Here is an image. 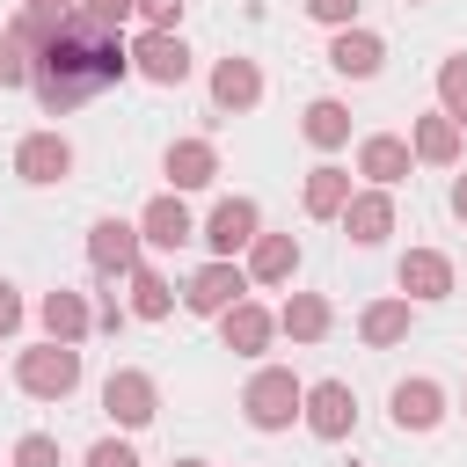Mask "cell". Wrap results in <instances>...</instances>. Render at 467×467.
<instances>
[{"mask_svg":"<svg viewBox=\"0 0 467 467\" xmlns=\"http://www.w3.org/2000/svg\"><path fill=\"white\" fill-rule=\"evenodd\" d=\"M124 73H131V44H124L117 29H95V22L73 7V22L36 51L29 88H36V102H44L51 117H66V109H80V102L109 95Z\"/></svg>","mask_w":467,"mask_h":467,"instance_id":"1","label":"cell"},{"mask_svg":"<svg viewBox=\"0 0 467 467\" xmlns=\"http://www.w3.org/2000/svg\"><path fill=\"white\" fill-rule=\"evenodd\" d=\"M15 387L36 394V401H66V394L80 387V350H73V343H36V350H22V358H15Z\"/></svg>","mask_w":467,"mask_h":467,"instance_id":"2","label":"cell"},{"mask_svg":"<svg viewBox=\"0 0 467 467\" xmlns=\"http://www.w3.org/2000/svg\"><path fill=\"white\" fill-rule=\"evenodd\" d=\"M241 409H248V423L255 431H285L299 409H306V387L285 372V365H263L255 379H248V394H241Z\"/></svg>","mask_w":467,"mask_h":467,"instance_id":"3","label":"cell"},{"mask_svg":"<svg viewBox=\"0 0 467 467\" xmlns=\"http://www.w3.org/2000/svg\"><path fill=\"white\" fill-rule=\"evenodd\" d=\"M102 409H109L124 431H139V423H153V416H161V387H153L146 372H131V365H124V372H109V379H102Z\"/></svg>","mask_w":467,"mask_h":467,"instance_id":"4","label":"cell"},{"mask_svg":"<svg viewBox=\"0 0 467 467\" xmlns=\"http://www.w3.org/2000/svg\"><path fill=\"white\" fill-rule=\"evenodd\" d=\"M131 66H139L153 88H182V73H190V51H182V36H175V29H146V36L131 44Z\"/></svg>","mask_w":467,"mask_h":467,"instance_id":"5","label":"cell"},{"mask_svg":"<svg viewBox=\"0 0 467 467\" xmlns=\"http://www.w3.org/2000/svg\"><path fill=\"white\" fill-rule=\"evenodd\" d=\"M15 175H22V182H66V175H73V146H66L58 131H29V139L15 146Z\"/></svg>","mask_w":467,"mask_h":467,"instance_id":"6","label":"cell"},{"mask_svg":"<svg viewBox=\"0 0 467 467\" xmlns=\"http://www.w3.org/2000/svg\"><path fill=\"white\" fill-rule=\"evenodd\" d=\"M241 292H248V270H234V263H204V270L190 277L182 306H190V314H226V306H241Z\"/></svg>","mask_w":467,"mask_h":467,"instance_id":"7","label":"cell"},{"mask_svg":"<svg viewBox=\"0 0 467 467\" xmlns=\"http://www.w3.org/2000/svg\"><path fill=\"white\" fill-rule=\"evenodd\" d=\"M306 431L314 438H350V416H358V394L343 387V379H321V387H306Z\"/></svg>","mask_w":467,"mask_h":467,"instance_id":"8","label":"cell"},{"mask_svg":"<svg viewBox=\"0 0 467 467\" xmlns=\"http://www.w3.org/2000/svg\"><path fill=\"white\" fill-rule=\"evenodd\" d=\"M139 226H124V219H95V234H88V263L102 270V277H117V270H139Z\"/></svg>","mask_w":467,"mask_h":467,"instance_id":"9","label":"cell"},{"mask_svg":"<svg viewBox=\"0 0 467 467\" xmlns=\"http://www.w3.org/2000/svg\"><path fill=\"white\" fill-rule=\"evenodd\" d=\"M204 241L219 248V263H234V248H255V204H248V197H226V204L204 219Z\"/></svg>","mask_w":467,"mask_h":467,"instance_id":"10","label":"cell"},{"mask_svg":"<svg viewBox=\"0 0 467 467\" xmlns=\"http://www.w3.org/2000/svg\"><path fill=\"white\" fill-rule=\"evenodd\" d=\"M343 234H350L358 248L387 241V234H394V197H387V190H365V197H350V204H343Z\"/></svg>","mask_w":467,"mask_h":467,"instance_id":"11","label":"cell"},{"mask_svg":"<svg viewBox=\"0 0 467 467\" xmlns=\"http://www.w3.org/2000/svg\"><path fill=\"white\" fill-rule=\"evenodd\" d=\"M379 58H387V44H379L372 29H336V44H328V66L350 73V80H372Z\"/></svg>","mask_w":467,"mask_h":467,"instance_id":"12","label":"cell"},{"mask_svg":"<svg viewBox=\"0 0 467 467\" xmlns=\"http://www.w3.org/2000/svg\"><path fill=\"white\" fill-rule=\"evenodd\" d=\"M212 102H219V109H255V102H263V73H255V58H219V73H212Z\"/></svg>","mask_w":467,"mask_h":467,"instance_id":"13","label":"cell"},{"mask_svg":"<svg viewBox=\"0 0 467 467\" xmlns=\"http://www.w3.org/2000/svg\"><path fill=\"white\" fill-rule=\"evenodd\" d=\"M197 226H190V212H182V197H153L146 212H139V241L146 248H182Z\"/></svg>","mask_w":467,"mask_h":467,"instance_id":"14","label":"cell"},{"mask_svg":"<svg viewBox=\"0 0 467 467\" xmlns=\"http://www.w3.org/2000/svg\"><path fill=\"white\" fill-rule=\"evenodd\" d=\"M401 292H409V299H445V292H452V263H445L438 248H409V255H401Z\"/></svg>","mask_w":467,"mask_h":467,"instance_id":"15","label":"cell"},{"mask_svg":"<svg viewBox=\"0 0 467 467\" xmlns=\"http://www.w3.org/2000/svg\"><path fill=\"white\" fill-rule=\"evenodd\" d=\"M270 328H277V321H270L255 299H241V306H226V314H219V336H226V350H234V358H255V350L270 343Z\"/></svg>","mask_w":467,"mask_h":467,"instance_id":"16","label":"cell"},{"mask_svg":"<svg viewBox=\"0 0 467 467\" xmlns=\"http://www.w3.org/2000/svg\"><path fill=\"white\" fill-rule=\"evenodd\" d=\"M438 416H445V387L438 379H401L394 387V423L401 431H431Z\"/></svg>","mask_w":467,"mask_h":467,"instance_id":"17","label":"cell"},{"mask_svg":"<svg viewBox=\"0 0 467 467\" xmlns=\"http://www.w3.org/2000/svg\"><path fill=\"white\" fill-rule=\"evenodd\" d=\"M212 175H219L212 139H175V146H168V182H175V190H204Z\"/></svg>","mask_w":467,"mask_h":467,"instance_id":"18","label":"cell"},{"mask_svg":"<svg viewBox=\"0 0 467 467\" xmlns=\"http://www.w3.org/2000/svg\"><path fill=\"white\" fill-rule=\"evenodd\" d=\"M299 270V241L292 234H255V248H248V277L255 285H285Z\"/></svg>","mask_w":467,"mask_h":467,"instance_id":"19","label":"cell"},{"mask_svg":"<svg viewBox=\"0 0 467 467\" xmlns=\"http://www.w3.org/2000/svg\"><path fill=\"white\" fill-rule=\"evenodd\" d=\"M409 153H416V161H431V168H452V161H460V124H452L445 109H438V117H416Z\"/></svg>","mask_w":467,"mask_h":467,"instance_id":"20","label":"cell"},{"mask_svg":"<svg viewBox=\"0 0 467 467\" xmlns=\"http://www.w3.org/2000/svg\"><path fill=\"white\" fill-rule=\"evenodd\" d=\"M409 161H416V153H409V139H387V131L358 146V175H372L379 190H387V182H401V175H409Z\"/></svg>","mask_w":467,"mask_h":467,"instance_id":"21","label":"cell"},{"mask_svg":"<svg viewBox=\"0 0 467 467\" xmlns=\"http://www.w3.org/2000/svg\"><path fill=\"white\" fill-rule=\"evenodd\" d=\"M44 328H51V343H80L88 328H95V314H88V299L80 292H44Z\"/></svg>","mask_w":467,"mask_h":467,"instance_id":"22","label":"cell"},{"mask_svg":"<svg viewBox=\"0 0 467 467\" xmlns=\"http://www.w3.org/2000/svg\"><path fill=\"white\" fill-rule=\"evenodd\" d=\"M343 204H350V175L343 168H314L306 175V212L314 219H343Z\"/></svg>","mask_w":467,"mask_h":467,"instance_id":"23","label":"cell"},{"mask_svg":"<svg viewBox=\"0 0 467 467\" xmlns=\"http://www.w3.org/2000/svg\"><path fill=\"white\" fill-rule=\"evenodd\" d=\"M285 336H292V343H321V336H328V299H321V292H292Z\"/></svg>","mask_w":467,"mask_h":467,"instance_id":"24","label":"cell"},{"mask_svg":"<svg viewBox=\"0 0 467 467\" xmlns=\"http://www.w3.org/2000/svg\"><path fill=\"white\" fill-rule=\"evenodd\" d=\"M168 306H175V292L161 285V270L139 263V270H131V314H139V321H168Z\"/></svg>","mask_w":467,"mask_h":467,"instance_id":"25","label":"cell"},{"mask_svg":"<svg viewBox=\"0 0 467 467\" xmlns=\"http://www.w3.org/2000/svg\"><path fill=\"white\" fill-rule=\"evenodd\" d=\"M314 146H343L350 139V109L343 102H306V124H299Z\"/></svg>","mask_w":467,"mask_h":467,"instance_id":"26","label":"cell"},{"mask_svg":"<svg viewBox=\"0 0 467 467\" xmlns=\"http://www.w3.org/2000/svg\"><path fill=\"white\" fill-rule=\"evenodd\" d=\"M365 343H401L409 336V299H379V306H365Z\"/></svg>","mask_w":467,"mask_h":467,"instance_id":"27","label":"cell"},{"mask_svg":"<svg viewBox=\"0 0 467 467\" xmlns=\"http://www.w3.org/2000/svg\"><path fill=\"white\" fill-rule=\"evenodd\" d=\"M438 102H445V117L467 131V51H452V58L438 66Z\"/></svg>","mask_w":467,"mask_h":467,"instance_id":"28","label":"cell"},{"mask_svg":"<svg viewBox=\"0 0 467 467\" xmlns=\"http://www.w3.org/2000/svg\"><path fill=\"white\" fill-rule=\"evenodd\" d=\"M36 73V58H29V44L15 36V29H0V88H22Z\"/></svg>","mask_w":467,"mask_h":467,"instance_id":"29","label":"cell"},{"mask_svg":"<svg viewBox=\"0 0 467 467\" xmlns=\"http://www.w3.org/2000/svg\"><path fill=\"white\" fill-rule=\"evenodd\" d=\"M15 467H58V445H51L44 431H29V438L15 445Z\"/></svg>","mask_w":467,"mask_h":467,"instance_id":"30","label":"cell"},{"mask_svg":"<svg viewBox=\"0 0 467 467\" xmlns=\"http://www.w3.org/2000/svg\"><path fill=\"white\" fill-rule=\"evenodd\" d=\"M139 0H80V15L95 22V29H124V15H131Z\"/></svg>","mask_w":467,"mask_h":467,"instance_id":"31","label":"cell"},{"mask_svg":"<svg viewBox=\"0 0 467 467\" xmlns=\"http://www.w3.org/2000/svg\"><path fill=\"white\" fill-rule=\"evenodd\" d=\"M306 15H314V22H328V29H350L358 0H306Z\"/></svg>","mask_w":467,"mask_h":467,"instance_id":"32","label":"cell"},{"mask_svg":"<svg viewBox=\"0 0 467 467\" xmlns=\"http://www.w3.org/2000/svg\"><path fill=\"white\" fill-rule=\"evenodd\" d=\"M88 467H139V452H131V445H117V438H102V445L88 452Z\"/></svg>","mask_w":467,"mask_h":467,"instance_id":"33","label":"cell"},{"mask_svg":"<svg viewBox=\"0 0 467 467\" xmlns=\"http://www.w3.org/2000/svg\"><path fill=\"white\" fill-rule=\"evenodd\" d=\"M139 15H146L153 29H175V15H182V0H139Z\"/></svg>","mask_w":467,"mask_h":467,"instance_id":"34","label":"cell"},{"mask_svg":"<svg viewBox=\"0 0 467 467\" xmlns=\"http://www.w3.org/2000/svg\"><path fill=\"white\" fill-rule=\"evenodd\" d=\"M22 328V299H15V285H0V336H15Z\"/></svg>","mask_w":467,"mask_h":467,"instance_id":"35","label":"cell"},{"mask_svg":"<svg viewBox=\"0 0 467 467\" xmlns=\"http://www.w3.org/2000/svg\"><path fill=\"white\" fill-rule=\"evenodd\" d=\"M452 212H460V219H467V175H460V182H452Z\"/></svg>","mask_w":467,"mask_h":467,"instance_id":"36","label":"cell"},{"mask_svg":"<svg viewBox=\"0 0 467 467\" xmlns=\"http://www.w3.org/2000/svg\"><path fill=\"white\" fill-rule=\"evenodd\" d=\"M175 467H204V460H175Z\"/></svg>","mask_w":467,"mask_h":467,"instance_id":"37","label":"cell"},{"mask_svg":"<svg viewBox=\"0 0 467 467\" xmlns=\"http://www.w3.org/2000/svg\"><path fill=\"white\" fill-rule=\"evenodd\" d=\"M416 7H423V0H416Z\"/></svg>","mask_w":467,"mask_h":467,"instance_id":"38","label":"cell"}]
</instances>
